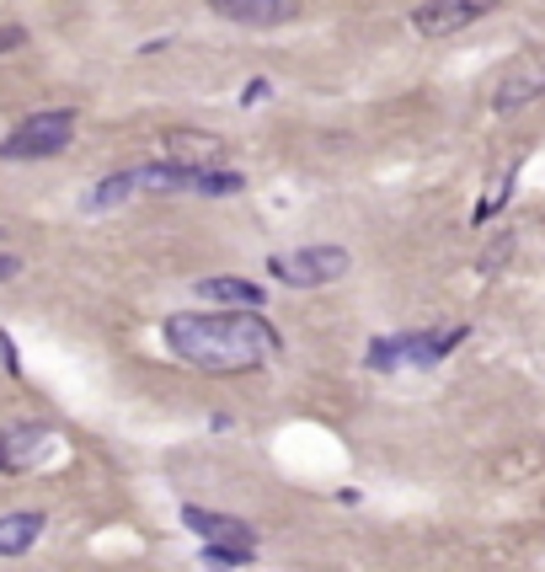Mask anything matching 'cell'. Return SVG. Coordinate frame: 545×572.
Wrapping results in <instances>:
<instances>
[{"instance_id":"15","label":"cell","mask_w":545,"mask_h":572,"mask_svg":"<svg viewBox=\"0 0 545 572\" xmlns=\"http://www.w3.org/2000/svg\"><path fill=\"white\" fill-rule=\"evenodd\" d=\"M204 562H214V568H247V562H252V546H230V540H204Z\"/></svg>"},{"instance_id":"13","label":"cell","mask_w":545,"mask_h":572,"mask_svg":"<svg viewBox=\"0 0 545 572\" xmlns=\"http://www.w3.org/2000/svg\"><path fill=\"white\" fill-rule=\"evenodd\" d=\"M241 188H247V177L230 171V166H214V171H193L188 177V193H204V199H230Z\"/></svg>"},{"instance_id":"9","label":"cell","mask_w":545,"mask_h":572,"mask_svg":"<svg viewBox=\"0 0 545 572\" xmlns=\"http://www.w3.org/2000/svg\"><path fill=\"white\" fill-rule=\"evenodd\" d=\"M43 519L38 508H16V514H0V557H22V551H33L43 535Z\"/></svg>"},{"instance_id":"20","label":"cell","mask_w":545,"mask_h":572,"mask_svg":"<svg viewBox=\"0 0 545 572\" xmlns=\"http://www.w3.org/2000/svg\"><path fill=\"white\" fill-rule=\"evenodd\" d=\"M22 273V257H11V251H0V284H11Z\"/></svg>"},{"instance_id":"16","label":"cell","mask_w":545,"mask_h":572,"mask_svg":"<svg viewBox=\"0 0 545 572\" xmlns=\"http://www.w3.org/2000/svg\"><path fill=\"white\" fill-rule=\"evenodd\" d=\"M401 364V343L396 337H375L370 343V369H396Z\"/></svg>"},{"instance_id":"21","label":"cell","mask_w":545,"mask_h":572,"mask_svg":"<svg viewBox=\"0 0 545 572\" xmlns=\"http://www.w3.org/2000/svg\"><path fill=\"white\" fill-rule=\"evenodd\" d=\"M0 471H11V460H5V450H0Z\"/></svg>"},{"instance_id":"8","label":"cell","mask_w":545,"mask_h":572,"mask_svg":"<svg viewBox=\"0 0 545 572\" xmlns=\"http://www.w3.org/2000/svg\"><path fill=\"white\" fill-rule=\"evenodd\" d=\"M182 525L198 535V540H230V546H257V530L247 525V519L214 514V508H198V503H188V508H182Z\"/></svg>"},{"instance_id":"10","label":"cell","mask_w":545,"mask_h":572,"mask_svg":"<svg viewBox=\"0 0 545 572\" xmlns=\"http://www.w3.org/2000/svg\"><path fill=\"white\" fill-rule=\"evenodd\" d=\"M193 294L209 305H247V311H262V300H268L262 284H252V279H198Z\"/></svg>"},{"instance_id":"3","label":"cell","mask_w":545,"mask_h":572,"mask_svg":"<svg viewBox=\"0 0 545 572\" xmlns=\"http://www.w3.org/2000/svg\"><path fill=\"white\" fill-rule=\"evenodd\" d=\"M541 97H545V43H535V48H519L503 70H498V81H492V108H498V113H519V108H530V102H541Z\"/></svg>"},{"instance_id":"14","label":"cell","mask_w":545,"mask_h":572,"mask_svg":"<svg viewBox=\"0 0 545 572\" xmlns=\"http://www.w3.org/2000/svg\"><path fill=\"white\" fill-rule=\"evenodd\" d=\"M134 188H139V171H113V177H102V182L86 193V209H96V214H102V209H118Z\"/></svg>"},{"instance_id":"18","label":"cell","mask_w":545,"mask_h":572,"mask_svg":"<svg viewBox=\"0 0 545 572\" xmlns=\"http://www.w3.org/2000/svg\"><path fill=\"white\" fill-rule=\"evenodd\" d=\"M0 369H5V374H22V359H16V343H11L5 332H0Z\"/></svg>"},{"instance_id":"6","label":"cell","mask_w":545,"mask_h":572,"mask_svg":"<svg viewBox=\"0 0 545 572\" xmlns=\"http://www.w3.org/2000/svg\"><path fill=\"white\" fill-rule=\"evenodd\" d=\"M161 161L182 166V171H214V166H225V139L177 128V134H167V145H161Z\"/></svg>"},{"instance_id":"17","label":"cell","mask_w":545,"mask_h":572,"mask_svg":"<svg viewBox=\"0 0 545 572\" xmlns=\"http://www.w3.org/2000/svg\"><path fill=\"white\" fill-rule=\"evenodd\" d=\"M27 43V27H16V22H0V54H16Z\"/></svg>"},{"instance_id":"1","label":"cell","mask_w":545,"mask_h":572,"mask_svg":"<svg viewBox=\"0 0 545 572\" xmlns=\"http://www.w3.org/2000/svg\"><path fill=\"white\" fill-rule=\"evenodd\" d=\"M161 332H167L171 354L204 374L262 369L279 354V332L257 311H188V316H171Z\"/></svg>"},{"instance_id":"2","label":"cell","mask_w":545,"mask_h":572,"mask_svg":"<svg viewBox=\"0 0 545 572\" xmlns=\"http://www.w3.org/2000/svg\"><path fill=\"white\" fill-rule=\"evenodd\" d=\"M76 139V108H43L0 139V161H48L65 156Z\"/></svg>"},{"instance_id":"11","label":"cell","mask_w":545,"mask_h":572,"mask_svg":"<svg viewBox=\"0 0 545 572\" xmlns=\"http://www.w3.org/2000/svg\"><path fill=\"white\" fill-rule=\"evenodd\" d=\"M401 343V359H412V364H439L450 348H461L465 343V327H450V332H412V337H396Z\"/></svg>"},{"instance_id":"5","label":"cell","mask_w":545,"mask_h":572,"mask_svg":"<svg viewBox=\"0 0 545 572\" xmlns=\"http://www.w3.org/2000/svg\"><path fill=\"white\" fill-rule=\"evenodd\" d=\"M503 0H422L412 11V27L418 38H455L465 27H476L481 16H492Z\"/></svg>"},{"instance_id":"19","label":"cell","mask_w":545,"mask_h":572,"mask_svg":"<svg viewBox=\"0 0 545 572\" xmlns=\"http://www.w3.org/2000/svg\"><path fill=\"white\" fill-rule=\"evenodd\" d=\"M268 91H273V81H262V76H257V81L241 86V102H247V108H257V102H268Z\"/></svg>"},{"instance_id":"12","label":"cell","mask_w":545,"mask_h":572,"mask_svg":"<svg viewBox=\"0 0 545 572\" xmlns=\"http://www.w3.org/2000/svg\"><path fill=\"white\" fill-rule=\"evenodd\" d=\"M0 450L11 460V471H22L48 450V428H11V434H0Z\"/></svg>"},{"instance_id":"4","label":"cell","mask_w":545,"mask_h":572,"mask_svg":"<svg viewBox=\"0 0 545 572\" xmlns=\"http://www.w3.org/2000/svg\"><path fill=\"white\" fill-rule=\"evenodd\" d=\"M268 268H273L279 284H289V289H321V284H332V279H342L353 268V257H348V246H299L289 257H273Z\"/></svg>"},{"instance_id":"7","label":"cell","mask_w":545,"mask_h":572,"mask_svg":"<svg viewBox=\"0 0 545 572\" xmlns=\"http://www.w3.org/2000/svg\"><path fill=\"white\" fill-rule=\"evenodd\" d=\"M209 11L236 27H284L294 22L299 0H209Z\"/></svg>"}]
</instances>
